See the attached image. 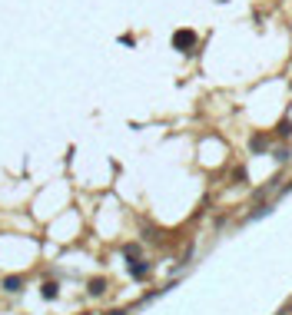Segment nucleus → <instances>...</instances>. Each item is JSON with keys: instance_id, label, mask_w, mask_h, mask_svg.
<instances>
[{"instance_id": "nucleus-1", "label": "nucleus", "mask_w": 292, "mask_h": 315, "mask_svg": "<svg viewBox=\"0 0 292 315\" xmlns=\"http://www.w3.org/2000/svg\"><path fill=\"white\" fill-rule=\"evenodd\" d=\"M173 47H176L180 53H193V47H196V34H193V30H176V34H173Z\"/></svg>"}, {"instance_id": "nucleus-5", "label": "nucleus", "mask_w": 292, "mask_h": 315, "mask_svg": "<svg viewBox=\"0 0 292 315\" xmlns=\"http://www.w3.org/2000/svg\"><path fill=\"white\" fill-rule=\"evenodd\" d=\"M107 285H110L107 279H103V276H96V279H90V282H87V292H90V296L96 298V296H103V292H107Z\"/></svg>"}, {"instance_id": "nucleus-3", "label": "nucleus", "mask_w": 292, "mask_h": 315, "mask_svg": "<svg viewBox=\"0 0 292 315\" xmlns=\"http://www.w3.org/2000/svg\"><path fill=\"white\" fill-rule=\"evenodd\" d=\"M23 285H27V279H23V276H3V279H0V289H3L7 296H20Z\"/></svg>"}, {"instance_id": "nucleus-2", "label": "nucleus", "mask_w": 292, "mask_h": 315, "mask_svg": "<svg viewBox=\"0 0 292 315\" xmlns=\"http://www.w3.org/2000/svg\"><path fill=\"white\" fill-rule=\"evenodd\" d=\"M127 269H129V276L133 279H149L153 276V262H146V259H129Z\"/></svg>"}, {"instance_id": "nucleus-4", "label": "nucleus", "mask_w": 292, "mask_h": 315, "mask_svg": "<svg viewBox=\"0 0 292 315\" xmlns=\"http://www.w3.org/2000/svg\"><path fill=\"white\" fill-rule=\"evenodd\" d=\"M56 296H60V282H56V279H43V282H40V298H43V302H54Z\"/></svg>"}, {"instance_id": "nucleus-6", "label": "nucleus", "mask_w": 292, "mask_h": 315, "mask_svg": "<svg viewBox=\"0 0 292 315\" xmlns=\"http://www.w3.org/2000/svg\"><path fill=\"white\" fill-rule=\"evenodd\" d=\"M266 146H269V140H266V136H253V143H249V149H253V153H262Z\"/></svg>"}]
</instances>
